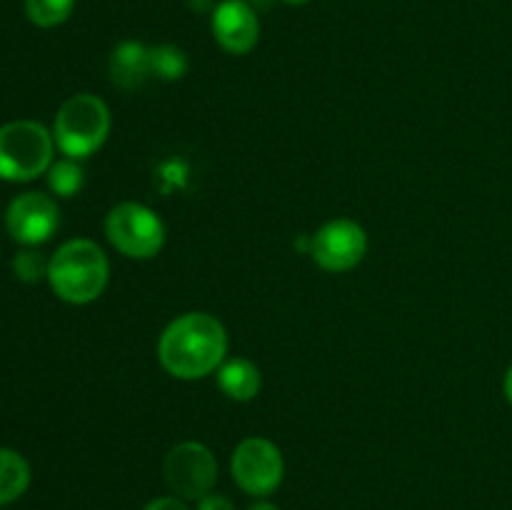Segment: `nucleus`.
<instances>
[{"label": "nucleus", "instance_id": "6e6552de", "mask_svg": "<svg viewBox=\"0 0 512 510\" xmlns=\"http://www.w3.org/2000/svg\"><path fill=\"white\" fill-rule=\"evenodd\" d=\"M368 253V233L350 218H335L325 223L310 238V255L315 263L330 273H345L355 268Z\"/></svg>", "mask_w": 512, "mask_h": 510}, {"label": "nucleus", "instance_id": "a211bd4d", "mask_svg": "<svg viewBox=\"0 0 512 510\" xmlns=\"http://www.w3.org/2000/svg\"><path fill=\"white\" fill-rule=\"evenodd\" d=\"M198 510H235V505L228 495L208 493L198 500Z\"/></svg>", "mask_w": 512, "mask_h": 510}, {"label": "nucleus", "instance_id": "5701e85b", "mask_svg": "<svg viewBox=\"0 0 512 510\" xmlns=\"http://www.w3.org/2000/svg\"><path fill=\"white\" fill-rule=\"evenodd\" d=\"M283 3H288V5H305V3H310V0H283Z\"/></svg>", "mask_w": 512, "mask_h": 510}, {"label": "nucleus", "instance_id": "f03ea898", "mask_svg": "<svg viewBox=\"0 0 512 510\" xmlns=\"http://www.w3.org/2000/svg\"><path fill=\"white\" fill-rule=\"evenodd\" d=\"M110 278L108 255L98 243L75 238L60 245L50 258L48 280L60 300L73 305H88L103 295Z\"/></svg>", "mask_w": 512, "mask_h": 510}, {"label": "nucleus", "instance_id": "39448f33", "mask_svg": "<svg viewBox=\"0 0 512 510\" xmlns=\"http://www.w3.org/2000/svg\"><path fill=\"white\" fill-rule=\"evenodd\" d=\"M105 235L118 253L133 260L155 258L165 245L163 220L148 205L133 203V200L110 208L105 218Z\"/></svg>", "mask_w": 512, "mask_h": 510}, {"label": "nucleus", "instance_id": "ddd939ff", "mask_svg": "<svg viewBox=\"0 0 512 510\" xmlns=\"http://www.w3.org/2000/svg\"><path fill=\"white\" fill-rule=\"evenodd\" d=\"M30 485V465L20 453L0 448V505L18 500Z\"/></svg>", "mask_w": 512, "mask_h": 510}, {"label": "nucleus", "instance_id": "aec40b11", "mask_svg": "<svg viewBox=\"0 0 512 510\" xmlns=\"http://www.w3.org/2000/svg\"><path fill=\"white\" fill-rule=\"evenodd\" d=\"M188 5L193 10H200V13H203V10H210V5H213V0H188Z\"/></svg>", "mask_w": 512, "mask_h": 510}, {"label": "nucleus", "instance_id": "4be33fe9", "mask_svg": "<svg viewBox=\"0 0 512 510\" xmlns=\"http://www.w3.org/2000/svg\"><path fill=\"white\" fill-rule=\"evenodd\" d=\"M250 510H278V505H273V503H255Z\"/></svg>", "mask_w": 512, "mask_h": 510}, {"label": "nucleus", "instance_id": "f3484780", "mask_svg": "<svg viewBox=\"0 0 512 510\" xmlns=\"http://www.w3.org/2000/svg\"><path fill=\"white\" fill-rule=\"evenodd\" d=\"M50 260L43 258V253L38 250H23V253L15 255L13 270L23 283H38V280L48 278Z\"/></svg>", "mask_w": 512, "mask_h": 510}, {"label": "nucleus", "instance_id": "f8f14e48", "mask_svg": "<svg viewBox=\"0 0 512 510\" xmlns=\"http://www.w3.org/2000/svg\"><path fill=\"white\" fill-rule=\"evenodd\" d=\"M218 385L230 400H253L260 393V370L253 360L248 358H230L223 360V365L218 368Z\"/></svg>", "mask_w": 512, "mask_h": 510}, {"label": "nucleus", "instance_id": "dca6fc26", "mask_svg": "<svg viewBox=\"0 0 512 510\" xmlns=\"http://www.w3.org/2000/svg\"><path fill=\"white\" fill-rule=\"evenodd\" d=\"M48 185L60 198H73L83 188V168L73 158H63L48 168Z\"/></svg>", "mask_w": 512, "mask_h": 510}, {"label": "nucleus", "instance_id": "9d476101", "mask_svg": "<svg viewBox=\"0 0 512 510\" xmlns=\"http://www.w3.org/2000/svg\"><path fill=\"white\" fill-rule=\"evenodd\" d=\"M210 28L220 48L233 55L250 53L260 38L258 15L245 0H223L215 5Z\"/></svg>", "mask_w": 512, "mask_h": 510}, {"label": "nucleus", "instance_id": "0eeeda50", "mask_svg": "<svg viewBox=\"0 0 512 510\" xmlns=\"http://www.w3.org/2000/svg\"><path fill=\"white\" fill-rule=\"evenodd\" d=\"M230 473L240 490L263 498L283 483L285 463L278 445L268 438H245L230 458Z\"/></svg>", "mask_w": 512, "mask_h": 510}, {"label": "nucleus", "instance_id": "2eb2a0df", "mask_svg": "<svg viewBox=\"0 0 512 510\" xmlns=\"http://www.w3.org/2000/svg\"><path fill=\"white\" fill-rule=\"evenodd\" d=\"M75 8V0H25V15L38 28H55L65 23Z\"/></svg>", "mask_w": 512, "mask_h": 510}, {"label": "nucleus", "instance_id": "4468645a", "mask_svg": "<svg viewBox=\"0 0 512 510\" xmlns=\"http://www.w3.org/2000/svg\"><path fill=\"white\" fill-rule=\"evenodd\" d=\"M150 70H153V78L173 83V80H180L188 73V55L178 45L170 43L150 48Z\"/></svg>", "mask_w": 512, "mask_h": 510}, {"label": "nucleus", "instance_id": "412c9836", "mask_svg": "<svg viewBox=\"0 0 512 510\" xmlns=\"http://www.w3.org/2000/svg\"><path fill=\"white\" fill-rule=\"evenodd\" d=\"M505 398H508L512 405V365H510L508 373H505Z\"/></svg>", "mask_w": 512, "mask_h": 510}, {"label": "nucleus", "instance_id": "423d86ee", "mask_svg": "<svg viewBox=\"0 0 512 510\" xmlns=\"http://www.w3.org/2000/svg\"><path fill=\"white\" fill-rule=\"evenodd\" d=\"M163 475L168 488L178 498L200 500L203 495L213 493V485L218 480V460L210 453L208 445L185 440L165 455Z\"/></svg>", "mask_w": 512, "mask_h": 510}, {"label": "nucleus", "instance_id": "6ab92c4d", "mask_svg": "<svg viewBox=\"0 0 512 510\" xmlns=\"http://www.w3.org/2000/svg\"><path fill=\"white\" fill-rule=\"evenodd\" d=\"M143 510H188V505L178 495H165V498L150 500Z\"/></svg>", "mask_w": 512, "mask_h": 510}, {"label": "nucleus", "instance_id": "f257e3e1", "mask_svg": "<svg viewBox=\"0 0 512 510\" xmlns=\"http://www.w3.org/2000/svg\"><path fill=\"white\" fill-rule=\"evenodd\" d=\"M228 353L225 325L210 313L178 315L163 330L158 343V360L173 378L198 380L223 365Z\"/></svg>", "mask_w": 512, "mask_h": 510}, {"label": "nucleus", "instance_id": "20e7f679", "mask_svg": "<svg viewBox=\"0 0 512 510\" xmlns=\"http://www.w3.org/2000/svg\"><path fill=\"white\" fill-rule=\"evenodd\" d=\"M53 135L35 120L0 125V180L28 183L53 165Z\"/></svg>", "mask_w": 512, "mask_h": 510}, {"label": "nucleus", "instance_id": "9b49d317", "mask_svg": "<svg viewBox=\"0 0 512 510\" xmlns=\"http://www.w3.org/2000/svg\"><path fill=\"white\" fill-rule=\"evenodd\" d=\"M110 80L125 90L140 88L145 80L153 78L150 70V48H145L138 40H125L110 53Z\"/></svg>", "mask_w": 512, "mask_h": 510}, {"label": "nucleus", "instance_id": "7ed1b4c3", "mask_svg": "<svg viewBox=\"0 0 512 510\" xmlns=\"http://www.w3.org/2000/svg\"><path fill=\"white\" fill-rule=\"evenodd\" d=\"M110 110L93 93H78L60 105L55 115L53 138L63 155L80 160L93 155L108 140Z\"/></svg>", "mask_w": 512, "mask_h": 510}, {"label": "nucleus", "instance_id": "1a4fd4ad", "mask_svg": "<svg viewBox=\"0 0 512 510\" xmlns=\"http://www.w3.org/2000/svg\"><path fill=\"white\" fill-rule=\"evenodd\" d=\"M60 225V210L50 195L23 193L5 210V228L23 245L48 243Z\"/></svg>", "mask_w": 512, "mask_h": 510}]
</instances>
